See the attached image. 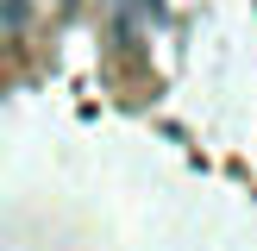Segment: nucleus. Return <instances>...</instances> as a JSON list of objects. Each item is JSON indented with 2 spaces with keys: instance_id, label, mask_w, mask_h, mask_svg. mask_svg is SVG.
<instances>
[{
  "instance_id": "1",
  "label": "nucleus",
  "mask_w": 257,
  "mask_h": 251,
  "mask_svg": "<svg viewBox=\"0 0 257 251\" xmlns=\"http://www.w3.org/2000/svg\"><path fill=\"white\" fill-rule=\"evenodd\" d=\"M19 19H25V0H0V32H13Z\"/></svg>"
}]
</instances>
